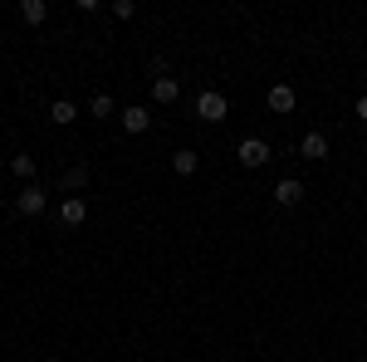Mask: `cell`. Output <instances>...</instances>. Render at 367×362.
Wrapping results in <instances>:
<instances>
[{"label": "cell", "instance_id": "1", "mask_svg": "<svg viewBox=\"0 0 367 362\" xmlns=\"http://www.w3.org/2000/svg\"><path fill=\"white\" fill-rule=\"evenodd\" d=\"M235 157H240V167H265L270 162V142L265 137H240V147H235Z\"/></svg>", "mask_w": 367, "mask_h": 362}, {"label": "cell", "instance_id": "2", "mask_svg": "<svg viewBox=\"0 0 367 362\" xmlns=\"http://www.w3.org/2000/svg\"><path fill=\"white\" fill-rule=\"evenodd\" d=\"M44 206H49V191H44V186H35V181L15 196V211H20V216H39Z\"/></svg>", "mask_w": 367, "mask_h": 362}, {"label": "cell", "instance_id": "3", "mask_svg": "<svg viewBox=\"0 0 367 362\" xmlns=\"http://www.w3.org/2000/svg\"><path fill=\"white\" fill-rule=\"evenodd\" d=\"M225 113H230V103H225V98H220V93H201V98H196V118H206V123H225Z\"/></svg>", "mask_w": 367, "mask_h": 362}, {"label": "cell", "instance_id": "4", "mask_svg": "<svg viewBox=\"0 0 367 362\" xmlns=\"http://www.w3.org/2000/svg\"><path fill=\"white\" fill-rule=\"evenodd\" d=\"M265 103H270V113H294V103H299V93L289 89V84H275Z\"/></svg>", "mask_w": 367, "mask_h": 362}, {"label": "cell", "instance_id": "5", "mask_svg": "<svg viewBox=\"0 0 367 362\" xmlns=\"http://www.w3.org/2000/svg\"><path fill=\"white\" fill-rule=\"evenodd\" d=\"M59 220H64V225H84V220H89V201L69 196V201L59 206Z\"/></svg>", "mask_w": 367, "mask_h": 362}, {"label": "cell", "instance_id": "6", "mask_svg": "<svg viewBox=\"0 0 367 362\" xmlns=\"http://www.w3.org/2000/svg\"><path fill=\"white\" fill-rule=\"evenodd\" d=\"M275 201H279V206H299V201H304V181L284 177V181L275 186Z\"/></svg>", "mask_w": 367, "mask_h": 362}, {"label": "cell", "instance_id": "7", "mask_svg": "<svg viewBox=\"0 0 367 362\" xmlns=\"http://www.w3.org/2000/svg\"><path fill=\"white\" fill-rule=\"evenodd\" d=\"M299 152H304L309 162H323V157H328V137H323V132H309V137L299 142Z\"/></svg>", "mask_w": 367, "mask_h": 362}, {"label": "cell", "instance_id": "8", "mask_svg": "<svg viewBox=\"0 0 367 362\" xmlns=\"http://www.w3.org/2000/svg\"><path fill=\"white\" fill-rule=\"evenodd\" d=\"M123 127H127V132H147V127H152V113H147V108H127V113H123Z\"/></svg>", "mask_w": 367, "mask_h": 362}, {"label": "cell", "instance_id": "9", "mask_svg": "<svg viewBox=\"0 0 367 362\" xmlns=\"http://www.w3.org/2000/svg\"><path fill=\"white\" fill-rule=\"evenodd\" d=\"M177 79H152V98H157V103H177Z\"/></svg>", "mask_w": 367, "mask_h": 362}, {"label": "cell", "instance_id": "10", "mask_svg": "<svg viewBox=\"0 0 367 362\" xmlns=\"http://www.w3.org/2000/svg\"><path fill=\"white\" fill-rule=\"evenodd\" d=\"M49 118H54V123H74V118H79V108H74L69 98H54V108H49Z\"/></svg>", "mask_w": 367, "mask_h": 362}, {"label": "cell", "instance_id": "11", "mask_svg": "<svg viewBox=\"0 0 367 362\" xmlns=\"http://www.w3.org/2000/svg\"><path fill=\"white\" fill-rule=\"evenodd\" d=\"M20 15H25L30 25H39V20L49 15V5H44V0H25V5H20Z\"/></svg>", "mask_w": 367, "mask_h": 362}, {"label": "cell", "instance_id": "12", "mask_svg": "<svg viewBox=\"0 0 367 362\" xmlns=\"http://www.w3.org/2000/svg\"><path fill=\"white\" fill-rule=\"evenodd\" d=\"M10 172L30 186V181H35V157H15V162H10Z\"/></svg>", "mask_w": 367, "mask_h": 362}, {"label": "cell", "instance_id": "13", "mask_svg": "<svg viewBox=\"0 0 367 362\" xmlns=\"http://www.w3.org/2000/svg\"><path fill=\"white\" fill-rule=\"evenodd\" d=\"M172 172H177V177H191V172H196V152H177V157H172Z\"/></svg>", "mask_w": 367, "mask_h": 362}, {"label": "cell", "instance_id": "14", "mask_svg": "<svg viewBox=\"0 0 367 362\" xmlns=\"http://www.w3.org/2000/svg\"><path fill=\"white\" fill-rule=\"evenodd\" d=\"M113 113V98L108 93H93V118H108Z\"/></svg>", "mask_w": 367, "mask_h": 362}, {"label": "cell", "instance_id": "15", "mask_svg": "<svg viewBox=\"0 0 367 362\" xmlns=\"http://www.w3.org/2000/svg\"><path fill=\"white\" fill-rule=\"evenodd\" d=\"M84 181H89V172H84V167H74V172H69V177H64V186H69V191H79V186H84Z\"/></svg>", "mask_w": 367, "mask_h": 362}, {"label": "cell", "instance_id": "16", "mask_svg": "<svg viewBox=\"0 0 367 362\" xmlns=\"http://www.w3.org/2000/svg\"><path fill=\"white\" fill-rule=\"evenodd\" d=\"M353 113H358V118H363V123H367V93H363V98H358V108H353Z\"/></svg>", "mask_w": 367, "mask_h": 362}]
</instances>
